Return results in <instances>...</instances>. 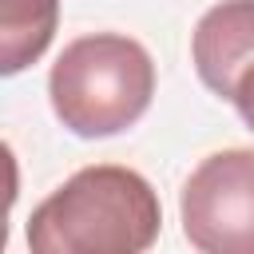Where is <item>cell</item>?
<instances>
[{"label": "cell", "instance_id": "8992f818", "mask_svg": "<svg viewBox=\"0 0 254 254\" xmlns=\"http://www.w3.org/2000/svg\"><path fill=\"white\" fill-rule=\"evenodd\" d=\"M234 107H238V115H242V123L254 131V71L242 79V87H238V95H234Z\"/></svg>", "mask_w": 254, "mask_h": 254}, {"label": "cell", "instance_id": "7a4b0ae2", "mask_svg": "<svg viewBox=\"0 0 254 254\" xmlns=\"http://www.w3.org/2000/svg\"><path fill=\"white\" fill-rule=\"evenodd\" d=\"M56 119L79 139H107L143 119L155 95V64L147 48L119 32L71 40L48 75Z\"/></svg>", "mask_w": 254, "mask_h": 254}, {"label": "cell", "instance_id": "277c9868", "mask_svg": "<svg viewBox=\"0 0 254 254\" xmlns=\"http://www.w3.org/2000/svg\"><path fill=\"white\" fill-rule=\"evenodd\" d=\"M190 60L198 79L218 95H238L242 79L254 71V0H222L194 24Z\"/></svg>", "mask_w": 254, "mask_h": 254}, {"label": "cell", "instance_id": "6da1fadb", "mask_svg": "<svg viewBox=\"0 0 254 254\" xmlns=\"http://www.w3.org/2000/svg\"><path fill=\"white\" fill-rule=\"evenodd\" d=\"M163 206L155 187L119 163H95L64 179L28 218V254H147Z\"/></svg>", "mask_w": 254, "mask_h": 254}, {"label": "cell", "instance_id": "5b68a950", "mask_svg": "<svg viewBox=\"0 0 254 254\" xmlns=\"http://www.w3.org/2000/svg\"><path fill=\"white\" fill-rule=\"evenodd\" d=\"M60 20V0H0V71L16 75L36 64Z\"/></svg>", "mask_w": 254, "mask_h": 254}, {"label": "cell", "instance_id": "3957f363", "mask_svg": "<svg viewBox=\"0 0 254 254\" xmlns=\"http://www.w3.org/2000/svg\"><path fill=\"white\" fill-rule=\"evenodd\" d=\"M179 218L198 254H254V151L206 155L183 183Z\"/></svg>", "mask_w": 254, "mask_h": 254}]
</instances>
